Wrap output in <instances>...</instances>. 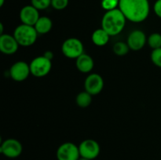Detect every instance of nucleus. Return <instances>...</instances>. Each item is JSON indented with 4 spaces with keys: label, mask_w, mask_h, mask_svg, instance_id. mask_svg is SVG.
I'll use <instances>...</instances> for the list:
<instances>
[{
    "label": "nucleus",
    "mask_w": 161,
    "mask_h": 160,
    "mask_svg": "<svg viewBox=\"0 0 161 160\" xmlns=\"http://www.w3.org/2000/svg\"><path fill=\"white\" fill-rule=\"evenodd\" d=\"M118 8L127 20L134 23L146 20L150 11L149 0H119Z\"/></svg>",
    "instance_id": "f257e3e1"
},
{
    "label": "nucleus",
    "mask_w": 161,
    "mask_h": 160,
    "mask_svg": "<svg viewBox=\"0 0 161 160\" xmlns=\"http://www.w3.org/2000/svg\"><path fill=\"white\" fill-rule=\"evenodd\" d=\"M125 16L119 8L106 11L102 20V28L110 36H115L122 32L126 25Z\"/></svg>",
    "instance_id": "f03ea898"
},
{
    "label": "nucleus",
    "mask_w": 161,
    "mask_h": 160,
    "mask_svg": "<svg viewBox=\"0 0 161 160\" xmlns=\"http://www.w3.org/2000/svg\"><path fill=\"white\" fill-rule=\"evenodd\" d=\"M14 36L21 46H31L37 40L38 32L34 26L21 24L15 28Z\"/></svg>",
    "instance_id": "7ed1b4c3"
},
{
    "label": "nucleus",
    "mask_w": 161,
    "mask_h": 160,
    "mask_svg": "<svg viewBox=\"0 0 161 160\" xmlns=\"http://www.w3.org/2000/svg\"><path fill=\"white\" fill-rule=\"evenodd\" d=\"M83 44L80 39L69 38L62 44L61 51L63 54L70 59H77L83 53Z\"/></svg>",
    "instance_id": "20e7f679"
},
{
    "label": "nucleus",
    "mask_w": 161,
    "mask_h": 160,
    "mask_svg": "<svg viewBox=\"0 0 161 160\" xmlns=\"http://www.w3.org/2000/svg\"><path fill=\"white\" fill-rule=\"evenodd\" d=\"M31 74L35 77L41 78L50 73L52 67L51 61L44 56H37L34 58L30 63Z\"/></svg>",
    "instance_id": "39448f33"
},
{
    "label": "nucleus",
    "mask_w": 161,
    "mask_h": 160,
    "mask_svg": "<svg viewBox=\"0 0 161 160\" xmlns=\"http://www.w3.org/2000/svg\"><path fill=\"white\" fill-rule=\"evenodd\" d=\"M80 157L87 159H95L99 155L101 147L98 143L92 139H86L82 141L79 145Z\"/></svg>",
    "instance_id": "423d86ee"
},
{
    "label": "nucleus",
    "mask_w": 161,
    "mask_h": 160,
    "mask_svg": "<svg viewBox=\"0 0 161 160\" xmlns=\"http://www.w3.org/2000/svg\"><path fill=\"white\" fill-rule=\"evenodd\" d=\"M58 160H79L80 158L79 146L72 142L61 144L57 150Z\"/></svg>",
    "instance_id": "0eeeda50"
},
{
    "label": "nucleus",
    "mask_w": 161,
    "mask_h": 160,
    "mask_svg": "<svg viewBox=\"0 0 161 160\" xmlns=\"http://www.w3.org/2000/svg\"><path fill=\"white\" fill-rule=\"evenodd\" d=\"M23 147L21 143L16 139L9 138L3 141L0 146V152L6 158H15L22 153Z\"/></svg>",
    "instance_id": "6e6552de"
},
{
    "label": "nucleus",
    "mask_w": 161,
    "mask_h": 160,
    "mask_svg": "<svg viewBox=\"0 0 161 160\" xmlns=\"http://www.w3.org/2000/svg\"><path fill=\"white\" fill-rule=\"evenodd\" d=\"M85 91L91 95H97L102 91L104 87V80L100 75L93 73L88 75L84 82Z\"/></svg>",
    "instance_id": "1a4fd4ad"
},
{
    "label": "nucleus",
    "mask_w": 161,
    "mask_h": 160,
    "mask_svg": "<svg viewBox=\"0 0 161 160\" xmlns=\"http://www.w3.org/2000/svg\"><path fill=\"white\" fill-rule=\"evenodd\" d=\"M31 74L30 65L25 61H17L9 68V75L16 82H23Z\"/></svg>",
    "instance_id": "9d476101"
},
{
    "label": "nucleus",
    "mask_w": 161,
    "mask_h": 160,
    "mask_svg": "<svg viewBox=\"0 0 161 160\" xmlns=\"http://www.w3.org/2000/svg\"><path fill=\"white\" fill-rule=\"evenodd\" d=\"M19 47L14 35L9 34H3L0 35V51L6 55L14 54Z\"/></svg>",
    "instance_id": "9b49d317"
},
{
    "label": "nucleus",
    "mask_w": 161,
    "mask_h": 160,
    "mask_svg": "<svg viewBox=\"0 0 161 160\" xmlns=\"http://www.w3.org/2000/svg\"><path fill=\"white\" fill-rule=\"evenodd\" d=\"M146 42L147 39L146 34L141 30H135L128 35L127 43L128 44L130 50L138 51L145 46Z\"/></svg>",
    "instance_id": "f8f14e48"
},
{
    "label": "nucleus",
    "mask_w": 161,
    "mask_h": 160,
    "mask_svg": "<svg viewBox=\"0 0 161 160\" xmlns=\"http://www.w3.org/2000/svg\"><path fill=\"white\" fill-rule=\"evenodd\" d=\"M39 17V10L31 5L24 6L20 12V21L24 24L34 26Z\"/></svg>",
    "instance_id": "ddd939ff"
},
{
    "label": "nucleus",
    "mask_w": 161,
    "mask_h": 160,
    "mask_svg": "<svg viewBox=\"0 0 161 160\" xmlns=\"http://www.w3.org/2000/svg\"><path fill=\"white\" fill-rule=\"evenodd\" d=\"M75 65L80 72L83 73H89L94 67V62L93 58L90 55L83 53L76 59Z\"/></svg>",
    "instance_id": "4468645a"
},
{
    "label": "nucleus",
    "mask_w": 161,
    "mask_h": 160,
    "mask_svg": "<svg viewBox=\"0 0 161 160\" xmlns=\"http://www.w3.org/2000/svg\"><path fill=\"white\" fill-rule=\"evenodd\" d=\"M109 35L102 28L95 30L91 36L93 43L97 46H104L106 45L109 41Z\"/></svg>",
    "instance_id": "2eb2a0df"
},
{
    "label": "nucleus",
    "mask_w": 161,
    "mask_h": 160,
    "mask_svg": "<svg viewBox=\"0 0 161 160\" xmlns=\"http://www.w3.org/2000/svg\"><path fill=\"white\" fill-rule=\"evenodd\" d=\"M38 34L44 35L50 32L53 27L52 20L47 17H40L34 25Z\"/></svg>",
    "instance_id": "dca6fc26"
},
{
    "label": "nucleus",
    "mask_w": 161,
    "mask_h": 160,
    "mask_svg": "<svg viewBox=\"0 0 161 160\" xmlns=\"http://www.w3.org/2000/svg\"><path fill=\"white\" fill-rule=\"evenodd\" d=\"M75 102L80 108H87L92 102V95L86 91L80 92L75 97Z\"/></svg>",
    "instance_id": "f3484780"
},
{
    "label": "nucleus",
    "mask_w": 161,
    "mask_h": 160,
    "mask_svg": "<svg viewBox=\"0 0 161 160\" xmlns=\"http://www.w3.org/2000/svg\"><path fill=\"white\" fill-rule=\"evenodd\" d=\"M113 50L115 54L119 56H123L128 53L130 47H129L128 44L126 43V42H117L114 44Z\"/></svg>",
    "instance_id": "a211bd4d"
},
{
    "label": "nucleus",
    "mask_w": 161,
    "mask_h": 160,
    "mask_svg": "<svg viewBox=\"0 0 161 160\" xmlns=\"http://www.w3.org/2000/svg\"><path fill=\"white\" fill-rule=\"evenodd\" d=\"M147 43L153 50L161 48V34L153 33L147 39Z\"/></svg>",
    "instance_id": "6ab92c4d"
},
{
    "label": "nucleus",
    "mask_w": 161,
    "mask_h": 160,
    "mask_svg": "<svg viewBox=\"0 0 161 160\" xmlns=\"http://www.w3.org/2000/svg\"><path fill=\"white\" fill-rule=\"evenodd\" d=\"M119 0H102L101 6L106 11L112 10L119 7Z\"/></svg>",
    "instance_id": "aec40b11"
},
{
    "label": "nucleus",
    "mask_w": 161,
    "mask_h": 160,
    "mask_svg": "<svg viewBox=\"0 0 161 160\" xmlns=\"http://www.w3.org/2000/svg\"><path fill=\"white\" fill-rule=\"evenodd\" d=\"M31 6L38 10L46 9L51 5V0H31Z\"/></svg>",
    "instance_id": "412c9836"
},
{
    "label": "nucleus",
    "mask_w": 161,
    "mask_h": 160,
    "mask_svg": "<svg viewBox=\"0 0 161 160\" xmlns=\"http://www.w3.org/2000/svg\"><path fill=\"white\" fill-rule=\"evenodd\" d=\"M151 61L156 66L161 67V48L153 50L151 53Z\"/></svg>",
    "instance_id": "4be33fe9"
},
{
    "label": "nucleus",
    "mask_w": 161,
    "mask_h": 160,
    "mask_svg": "<svg viewBox=\"0 0 161 160\" xmlns=\"http://www.w3.org/2000/svg\"><path fill=\"white\" fill-rule=\"evenodd\" d=\"M69 5V0H51V6L57 10H62Z\"/></svg>",
    "instance_id": "5701e85b"
},
{
    "label": "nucleus",
    "mask_w": 161,
    "mask_h": 160,
    "mask_svg": "<svg viewBox=\"0 0 161 160\" xmlns=\"http://www.w3.org/2000/svg\"><path fill=\"white\" fill-rule=\"evenodd\" d=\"M154 13L157 17L161 18V0H157L153 6Z\"/></svg>",
    "instance_id": "b1692460"
},
{
    "label": "nucleus",
    "mask_w": 161,
    "mask_h": 160,
    "mask_svg": "<svg viewBox=\"0 0 161 160\" xmlns=\"http://www.w3.org/2000/svg\"><path fill=\"white\" fill-rule=\"evenodd\" d=\"M43 56H45V57H47V59L52 61V59H53V53H52L51 51H46L45 53H44Z\"/></svg>",
    "instance_id": "393cba45"
},
{
    "label": "nucleus",
    "mask_w": 161,
    "mask_h": 160,
    "mask_svg": "<svg viewBox=\"0 0 161 160\" xmlns=\"http://www.w3.org/2000/svg\"><path fill=\"white\" fill-rule=\"evenodd\" d=\"M3 23H0V35H3Z\"/></svg>",
    "instance_id": "a878e982"
},
{
    "label": "nucleus",
    "mask_w": 161,
    "mask_h": 160,
    "mask_svg": "<svg viewBox=\"0 0 161 160\" xmlns=\"http://www.w3.org/2000/svg\"><path fill=\"white\" fill-rule=\"evenodd\" d=\"M5 0H0V6H3L4 5Z\"/></svg>",
    "instance_id": "bb28decb"
},
{
    "label": "nucleus",
    "mask_w": 161,
    "mask_h": 160,
    "mask_svg": "<svg viewBox=\"0 0 161 160\" xmlns=\"http://www.w3.org/2000/svg\"><path fill=\"white\" fill-rule=\"evenodd\" d=\"M79 160H90V159H87V158H82V157H80V158Z\"/></svg>",
    "instance_id": "cd10ccee"
}]
</instances>
